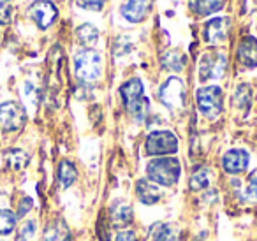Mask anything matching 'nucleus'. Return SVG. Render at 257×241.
Instances as JSON below:
<instances>
[{
	"mask_svg": "<svg viewBox=\"0 0 257 241\" xmlns=\"http://www.w3.org/2000/svg\"><path fill=\"white\" fill-rule=\"evenodd\" d=\"M238 60L246 67H257V39L245 37L238 46Z\"/></svg>",
	"mask_w": 257,
	"mask_h": 241,
	"instance_id": "nucleus-13",
	"label": "nucleus"
},
{
	"mask_svg": "<svg viewBox=\"0 0 257 241\" xmlns=\"http://www.w3.org/2000/svg\"><path fill=\"white\" fill-rule=\"evenodd\" d=\"M148 241H178V230L169 223H154L148 230Z\"/></svg>",
	"mask_w": 257,
	"mask_h": 241,
	"instance_id": "nucleus-16",
	"label": "nucleus"
},
{
	"mask_svg": "<svg viewBox=\"0 0 257 241\" xmlns=\"http://www.w3.org/2000/svg\"><path fill=\"white\" fill-rule=\"evenodd\" d=\"M78 178V171H76L74 164L69 162V160H62L60 166H58V181L64 188H69Z\"/></svg>",
	"mask_w": 257,
	"mask_h": 241,
	"instance_id": "nucleus-19",
	"label": "nucleus"
},
{
	"mask_svg": "<svg viewBox=\"0 0 257 241\" xmlns=\"http://www.w3.org/2000/svg\"><path fill=\"white\" fill-rule=\"evenodd\" d=\"M29 15L41 30L50 29L58 16V9L50 0H36L29 8Z\"/></svg>",
	"mask_w": 257,
	"mask_h": 241,
	"instance_id": "nucleus-8",
	"label": "nucleus"
},
{
	"mask_svg": "<svg viewBox=\"0 0 257 241\" xmlns=\"http://www.w3.org/2000/svg\"><path fill=\"white\" fill-rule=\"evenodd\" d=\"M182 174V166L178 159L173 157H161L148 162L147 166V176L154 183L162 185V187H173L180 180Z\"/></svg>",
	"mask_w": 257,
	"mask_h": 241,
	"instance_id": "nucleus-1",
	"label": "nucleus"
},
{
	"mask_svg": "<svg viewBox=\"0 0 257 241\" xmlns=\"http://www.w3.org/2000/svg\"><path fill=\"white\" fill-rule=\"evenodd\" d=\"M13 18V6L9 0H0V25H8Z\"/></svg>",
	"mask_w": 257,
	"mask_h": 241,
	"instance_id": "nucleus-25",
	"label": "nucleus"
},
{
	"mask_svg": "<svg viewBox=\"0 0 257 241\" xmlns=\"http://www.w3.org/2000/svg\"><path fill=\"white\" fill-rule=\"evenodd\" d=\"M46 241H69V229L64 222H55L46 229Z\"/></svg>",
	"mask_w": 257,
	"mask_h": 241,
	"instance_id": "nucleus-21",
	"label": "nucleus"
},
{
	"mask_svg": "<svg viewBox=\"0 0 257 241\" xmlns=\"http://www.w3.org/2000/svg\"><path fill=\"white\" fill-rule=\"evenodd\" d=\"M36 88L32 86V83H25V97L27 99H30V102L36 104L37 102V95H36Z\"/></svg>",
	"mask_w": 257,
	"mask_h": 241,
	"instance_id": "nucleus-29",
	"label": "nucleus"
},
{
	"mask_svg": "<svg viewBox=\"0 0 257 241\" xmlns=\"http://www.w3.org/2000/svg\"><path fill=\"white\" fill-rule=\"evenodd\" d=\"M111 220L114 227H127L133 222V208L123 201H116L111 208Z\"/></svg>",
	"mask_w": 257,
	"mask_h": 241,
	"instance_id": "nucleus-15",
	"label": "nucleus"
},
{
	"mask_svg": "<svg viewBox=\"0 0 257 241\" xmlns=\"http://www.w3.org/2000/svg\"><path fill=\"white\" fill-rule=\"evenodd\" d=\"M76 36H78L79 43L83 46H86V50H92L97 44V41H99V30L93 25H90V23H85V25H81L76 30Z\"/></svg>",
	"mask_w": 257,
	"mask_h": 241,
	"instance_id": "nucleus-18",
	"label": "nucleus"
},
{
	"mask_svg": "<svg viewBox=\"0 0 257 241\" xmlns=\"http://www.w3.org/2000/svg\"><path fill=\"white\" fill-rule=\"evenodd\" d=\"M162 64H164L166 69L169 71H175V72H180L183 69V60L176 51H169L162 57Z\"/></svg>",
	"mask_w": 257,
	"mask_h": 241,
	"instance_id": "nucleus-24",
	"label": "nucleus"
},
{
	"mask_svg": "<svg viewBox=\"0 0 257 241\" xmlns=\"http://www.w3.org/2000/svg\"><path fill=\"white\" fill-rule=\"evenodd\" d=\"M16 227V215L9 209H0V234H11Z\"/></svg>",
	"mask_w": 257,
	"mask_h": 241,
	"instance_id": "nucleus-22",
	"label": "nucleus"
},
{
	"mask_svg": "<svg viewBox=\"0 0 257 241\" xmlns=\"http://www.w3.org/2000/svg\"><path fill=\"white\" fill-rule=\"evenodd\" d=\"M34 234H36V222H34V220H29V222L22 227V230H20L18 239L20 241H30V237H32Z\"/></svg>",
	"mask_w": 257,
	"mask_h": 241,
	"instance_id": "nucleus-26",
	"label": "nucleus"
},
{
	"mask_svg": "<svg viewBox=\"0 0 257 241\" xmlns=\"http://www.w3.org/2000/svg\"><path fill=\"white\" fill-rule=\"evenodd\" d=\"M136 195L143 204H155L161 201V188L147 180H140L136 183Z\"/></svg>",
	"mask_w": 257,
	"mask_h": 241,
	"instance_id": "nucleus-14",
	"label": "nucleus"
},
{
	"mask_svg": "<svg viewBox=\"0 0 257 241\" xmlns=\"http://www.w3.org/2000/svg\"><path fill=\"white\" fill-rule=\"evenodd\" d=\"M150 9V0H127L121 6V16L131 23H140L147 18Z\"/></svg>",
	"mask_w": 257,
	"mask_h": 241,
	"instance_id": "nucleus-11",
	"label": "nucleus"
},
{
	"mask_svg": "<svg viewBox=\"0 0 257 241\" xmlns=\"http://www.w3.org/2000/svg\"><path fill=\"white\" fill-rule=\"evenodd\" d=\"M120 95L127 111L136 120H143L148 113V99L145 97V88L140 78L128 79L127 83L120 86Z\"/></svg>",
	"mask_w": 257,
	"mask_h": 241,
	"instance_id": "nucleus-2",
	"label": "nucleus"
},
{
	"mask_svg": "<svg viewBox=\"0 0 257 241\" xmlns=\"http://www.w3.org/2000/svg\"><path fill=\"white\" fill-rule=\"evenodd\" d=\"M32 199H23V204H22V208L18 209V216H23L25 213H29L30 209H32Z\"/></svg>",
	"mask_w": 257,
	"mask_h": 241,
	"instance_id": "nucleus-31",
	"label": "nucleus"
},
{
	"mask_svg": "<svg viewBox=\"0 0 257 241\" xmlns=\"http://www.w3.org/2000/svg\"><path fill=\"white\" fill-rule=\"evenodd\" d=\"M106 0H81V6L90 11H100Z\"/></svg>",
	"mask_w": 257,
	"mask_h": 241,
	"instance_id": "nucleus-28",
	"label": "nucleus"
},
{
	"mask_svg": "<svg viewBox=\"0 0 257 241\" xmlns=\"http://www.w3.org/2000/svg\"><path fill=\"white\" fill-rule=\"evenodd\" d=\"M246 197L250 201L257 202V171L252 173V176L248 178V187H246Z\"/></svg>",
	"mask_w": 257,
	"mask_h": 241,
	"instance_id": "nucleus-27",
	"label": "nucleus"
},
{
	"mask_svg": "<svg viewBox=\"0 0 257 241\" xmlns=\"http://www.w3.org/2000/svg\"><path fill=\"white\" fill-rule=\"evenodd\" d=\"M222 166L224 171L229 174H239L248 167V153L245 150H229L224 157H222Z\"/></svg>",
	"mask_w": 257,
	"mask_h": 241,
	"instance_id": "nucleus-10",
	"label": "nucleus"
},
{
	"mask_svg": "<svg viewBox=\"0 0 257 241\" xmlns=\"http://www.w3.org/2000/svg\"><path fill=\"white\" fill-rule=\"evenodd\" d=\"M197 107L208 118H217L222 113V90L218 86H204L197 90Z\"/></svg>",
	"mask_w": 257,
	"mask_h": 241,
	"instance_id": "nucleus-6",
	"label": "nucleus"
},
{
	"mask_svg": "<svg viewBox=\"0 0 257 241\" xmlns=\"http://www.w3.org/2000/svg\"><path fill=\"white\" fill-rule=\"evenodd\" d=\"M189 8L197 16H210L224 8V0H189Z\"/></svg>",
	"mask_w": 257,
	"mask_h": 241,
	"instance_id": "nucleus-17",
	"label": "nucleus"
},
{
	"mask_svg": "<svg viewBox=\"0 0 257 241\" xmlns=\"http://www.w3.org/2000/svg\"><path fill=\"white\" fill-rule=\"evenodd\" d=\"M159 99L169 109H182L183 100H185V90L183 81L180 78H169L159 90Z\"/></svg>",
	"mask_w": 257,
	"mask_h": 241,
	"instance_id": "nucleus-7",
	"label": "nucleus"
},
{
	"mask_svg": "<svg viewBox=\"0 0 257 241\" xmlns=\"http://www.w3.org/2000/svg\"><path fill=\"white\" fill-rule=\"evenodd\" d=\"M178 150V138L169 131H154L145 141L147 155H169Z\"/></svg>",
	"mask_w": 257,
	"mask_h": 241,
	"instance_id": "nucleus-4",
	"label": "nucleus"
},
{
	"mask_svg": "<svg viewBox=\"0 0 257 241\" xmlns=\"http://www.w3.org/2000/svg\"><path fill=\"white\" fill-rule=\"evenodd\" d=\"M210 185V171L208 169H197L190 178V188L192 190H201Z\"/></svg>",
	"mask_w": 257,
	"mask_h": 241,
	"instance_id": "nucleus-23",
	"label": "nucleus"
},
{
	"mask_svg": "<svg viewBox=\"0 0 257 241\" xmlns=\"http://www.w3.org/2000/svg\"><path fill=\"white\" fill-rule=\"evenodd\" d=\"M229 32V20L227 18H215L210 20L204 27V39L210 44H218L225 41Z\"/></svg>",
	"mask_w": 257,
	"mask_h": 241,
	"instance_id": "nucleus-12",
	"label": "nucleus"
},
{
	"mask_svg": "<svg viewBox=\"0 0 257 241\" xmlns=\"http://www.w3.org/2000/svg\"><path fill=\"white\" fill-rule=\"evenodd\" d=\"M116 241H138V237L133 230H123L116 236Z\"/></svg>",
	"mask_w": 257,
	"mask_h": 241,
	"instance_id": "nucleus-30",
	"label": "nucleus"
},
{
	"mask_svg": "<svg viewBox=\"0 0 257 241\" xmlns=\"http://www.w3.org/2000/svg\"><path fill=\"white\" fill-rule=\"evenodd\" d=\"M74 72L85 83L97 81L102 72V57L93 50H81L74 57Z\"/></svg>",
	"mask_w": 257,
	"mask_h": 241,
	"instance_id": "nucleus-3",
	"label": "nucleus"
},
{
	"mask_svg": "<svg viewBox=\"0 0 257 241\" xmlns=\"http://www.w3.org/2000/svg\"><path fill=\"white\" fill-rule=\"evenodd\" d=\"M27 122V111L22 104L15 100L0 104V127L6 132H15L25 125Z\"/></svg>",
	"mask_w": 257,
	"mask_h": 241,
	"instance_id": "nucleus-5",
	"label": "nucleus"
},
{
	"mask_svg": "<svg viewBox=\"0 0 257 241\" xmlns=\"http://www.w3.org/2000/svg\"><path fill=\"white\" fill-rule=\"evenodd\" d=\"M225 71V57L217 51H210V53L203 55L199 62V78L203 81L208 79H218Z\"/></svg>",
	"mask_w": 257,
	"mask_h": 241,
	"instance_id": "nucleus-9",
	"label": "nucleus"
},
{
	"mask_svg": "<svg viewBox=\"0 0 257 241\" xmlns=\"http://www.w3.org/2000/svg\"><path fill=\"white\" fill-rule=\"evenodd\" d=\"M6 160H8V166L9 169L13 171H22L23 167L29 164V155H27L23 150L15 148V150H9L8 155H6Z\"/></svg>",
	"mask_w": 257,
	"mask_h": 241,
	"instance_id": "nucleus-20",
	"label": "nucleus"
}]
</instances>
